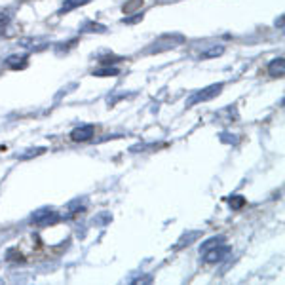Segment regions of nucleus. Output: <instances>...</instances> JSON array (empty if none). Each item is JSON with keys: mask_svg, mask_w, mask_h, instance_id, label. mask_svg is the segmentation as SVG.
Returning a JSON list of instances; mask_svg holds the SVG:
<instances>
[{"mask_svg": "<svg viewBox=\"0 0 285 285\" xmlns=\"http://www.w3.org/2000/svg\"><path fill=\"white\" fill-rule=\"evenodd\" d=\"M46 152V148H30V150H27L25 154H21V160H28V158H36L40 156V154H44Z\"/></svg>", "mask_w": 285, "mask_h": 285, "instance_id": "10", "label": "nucleus"}, {"mask_svg": "<svg viewBox=\"0 0 285 285\" xmlns=\"http://www.w3.org/2000/svg\"><path fill=\"white\" fill-rule=\"evenodd\" d=\"M228 253V247L227 245H215L211 249H207V251H203V260L207 262V264H215V262H221Z\"/></svg>", "mask_w": 285, "mask_h": 285, "instance_id": "2", "label": "nucleus"}, {"mask_svg": "<svg viewBox=\"0 0 285 285\" xmlns=\"http://www.w3.org/2000/svg\"><path fill=\"white\" fill-rule=\"evenodd\" d=\"M23 61H25V57H8V59H6V63L12 65V67L19 65V63H23Z\"/></svg>", "mask_w": 285, "mask_h": 285, "instance_id": "14", "label": "nucleus"}, {"mask_svg": "<svg viewBox=\"0 0 285 285\" xmlns=\"http://www.w3.org/2000/svg\"><path fill=\"white\" fill-rule=\"evenodd\" d=\"M228 201H230V207L232 209H242L243 205H245V198L243 196H232Z\"/></svg>", "mask_w": 285, "mask_h": 285, "instance_id": "9", "label": "nucleus"}, {"mask_svg": "<svg viewBox=\"0 0 285 285\" xmlns=\"http://www.w3.org/2000/svg\"><path fill=\"white\" fill-rule=\"evenodd\" d=\"M284 71H285L284 57H278V59L270 61V65H268V74H270L272 78H282V76H284Z\"/></svg>", "mask_w": 285, "mask_h": 285, "instance_id": "5", "label": "nucleus"}, {"mask_svg": "<svg viewBox=\"0 0 285 285\" xmlns=\"http://www.w3.org/2000/svg\"><path fill=\"white\" fill-rule=\"evenodd\" d=\"M221 243H225V238L223 236H217V238H211V240H207V242L201 243V247H200V251L203 253V251H207V249H211L215 245H221Z\"/></svg>", "mask_w": 285, "mask_h": 285, "instance_id": "7", "label": "nucleus"}, {"mask_svg": "<svg viewBox=\"0 0 285 285\" xmlns=\"http://www.w3.org/2000/svg\"><path fill=\"white\" fill-rule=\"evenodd\" d=\"M32 219H34L36 225H52V223H56L59 217L54 211H50V209H40L38 213H34Z\"/></svg>", "mask_w": 285, "mask_h": 285, "instance_id": "4", "label": "nucleus"}, {"mask_svg": "<svg viewBox=\"0 0 285 285\" xmlns=\"http://www.w3.org/2000/svg\"><path fill=\"white\" fill-rule=\"evenodd\" d=\"M87 0H67L65 4H63V8H61V14L63 12H71V10H74V8H78V6H82V4H86Z\"/></svg>", "mask_w": 285, "mask_h": 285, "instance_id": "8", "label": "nucleus"}, {"mask_svg": "<svg viewBox=\"0 0 285 285\" xmlns=\"http://www.w3.org/2000/svg\"><path fill=\"white\" fill-rule=\"evenodd\" d=\"M223 52H225V48H223V46H213V48H209L207 52H201L200 57H201V59H211V57H219Z\"/></svg>", "mask_w": 285, "mask_h": 285, "instance_id": "6", "label": "nucleus"}, {"mask_svg": "<svg viewBox=\"0 0 285 285\" xmlns=\"http://www.w3.org/2000/svg\"><path fill=\"white\" fill-rule=\"evenodd\" d=\"M87 25H89V27H84L82 28V32H93V30H95V32H105V30H107V28L103 27V25H99V23H87Z\"/></svg>", "mask_w": 285, "mask_h": 285, "instance_id": "12", "label": "nucleus"}, {"mask_svg": "<svg viewBox=\"0 0 285 285\" xmlns=\"http://www.w3.org/2000/svg\"><path fill=\"white\" fill-rule=\"evenodd\" d=\"M223 91V84H211L207 87H203L201 91H198L196 95H192L190 101H188V107H194L198 103H205V101H211L213 97H217L219 93Z\"/></svg>", "mask_w": 285, "mask_h": 285, "instance_id": "1", "label": "nucleus"}, {"mask_svg": "<svg viewBox=\"0 0 285 285\" xmlns=\"http://www.w3.org/2000/svg\"><path fill=\"white\" fill-rule=\"evenodd\" d=\"M120 71L118 69H101V71H93V76H118Z\"/></svg>", "mask_w": 285, "mask_h": 285, "instance_id": "11", "label": "nucleus"}, {"mask_svg": "<svg viewBox=\"0 0 285 285\" xmlns=\"http://www.w3.org/2000/svg\"><path fill=\"white\" fill-rule=\"evenodd\" d=\"M93 133H95V128L93 126H80V128L71 131V139L76 142H86L93 137Z\"/></svg>", "mask_w": 285, "mask_h": 285, "instance_id": "3", "label": "nucleus"}, {"mask_svg": "<svg viewBox=\"0 0 285 285\" xmlns=\"http://www.w3.org/2000/svg\"><path fill=\"white\" fill-rule=\"evenodd\" d=\"M103 65H113V63H116V61H120V57L116 56H111V57H101L99 59Z\"/></svg>", "mask_w": 285, "mask_h": 285, "instance_id": "13", "label": "nucleus"}]
</instances>
